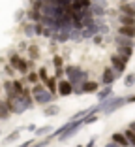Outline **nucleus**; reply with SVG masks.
Here are the masks:
<instances>
[{"mask_svg":"<svg viewBox=\"0 0 135 147\" xmlns=\"http://www.w3.org/2000/svg\"><path fill=\"white\" fill-rule=\"evenodd\" d=\"M64 74H66V78H68V81L71 83L73 89H79V87H83L88 81V72L83 70L81 66H66Z\"/></svg>","mask_w":135,"mask_h":147,"instance_id":"f257e3e1","label":"nucleus"},{"mask_svg":"<svg viewBox=\"0 0 135 147\" xmlns=\"http://www.w3.org/2000/svg\"><path fill=\"white\" fill-rule=\"evenodd\" d=\"M32 96H34L36 104H41V106H45V108L55 102V94H51V92L45 89V85H39V83L32 87Z\"/></svg>","mask_w":135,"mask_h":147,"instance_id":"f03ea898","label":"nucleus"},{"mask_svg":"<svg viewBox=\"0 0 135 147\" xmlns=\"http://www.w3.org/2000/svg\"><path fill=\"white\" fill-rule=\"evenodd\" d=\"M124 104H128L124 96H111L109 100H105V102H101V104H98V106H100V111H103L105 115H111V113L116 111L118 108H122Z\"/></svg>","mask_w":135,"mask_h":147,"instance_id":"7ed1b4c3","label":"nucleus"},{"mask_svg":"<svg viewBox=\"0 0 135 147\" xmlns=\"http://www.w3.org/2000/svg\"><path fill=\"white\" fill-rule=\"evenodd\" d=\"M9 66H11L13 70H17V72H21V74H28L30 72V66H32V62L30 61H25L19 53H9Z\"/></svg>","mask_w":135,"mask_h":147,"instance_id":"20e7f679","label":"nucleus"},{"mask_svg":"<svg viewBox=\"0 0 135 147\" xmlns=\"http://www.w3.org/2000/svg\"><path fill=\"white\" fill-rule=\"evenodd\" d=\"M83 126V121H68V130H66L62 136H58V142H66V140H70L71 136H75L81 130Z\"/></svg>","mask_w":135,"mask_h":147,"instance_id":"39448f33","label":"nucleus"},{"mask_svg":"<svg viewBox=\"0 0 135 147\" xmlns=\"http://www.w3.org/2000/svg\"><path fill=\"white\" fill-rule=\"evenodd\" d=\"M126 64H128V61L120 59L116 53H113V55H111V68L114 70V74H116V76H122V74L126 72Z\"/></svg>","mask_w":135,"mask_h":147,"instance_id":"423d86ee","label":"nucleus"},{"mask_svg":"<svg viewBox=\"0 0 135 147\" xmlns=\"http://www.w3.org/2000/svg\"><path fill=\"white\" fill-rule=\"evenodd\" d=\"M118 76L114 74V70L111 68V66H107V68L103 70V74H101V83H103L105 87H113L114 79H116Z\"/></svg>","mask_w":135,"mask_h":147,"instance_id":"0eeeda50","label":"nucleus"},{"mask_svg":"<svg viewBox=\"0 0 135 147\" xmlns=\"http://www.w3.org/2000/svg\"><path fill=\"white\" fill-rule=\"evenodd\" d=\"M118 11H120V15L135 17V2H120L118 4Z\"/></svg>","mask_w":135,"mask_h":147,"instance_id":"6e6552de","label":"nucleus"},{"mask_svg":"<svg viewBox=\"0 0 135 147\" xmlns=\"http://www.w3.org/2000/svg\"><path fill=\"white\" fill-rule=\"evenodd\" d=\"M105 2H92L90 6V13H92V17L94 19H101L105 15Z\"/></svg>","mask_w":135,"mask_h":147,"instance_id":"1a4fd4ad","label":"nucleus"},{"mask_svg":"<svg viewBox=\"0 0 135 147\" xmlns=\"http://www.w3.org/2000/svg\"><path fill=\"white\" fill-rule=\"evenodd\" d=\"M57 92L60 96H70V94H73V87H71V83L68 79H62V81H58Z\"/></svg>","mask_w":135,"mask_h":147,"instance_id":"9d476101","label":"nucleus"},{"mask_svg":"<svg viewBox=\"0 0 135 147\" xmlns=\"http://www.w3.org/2000/svg\"><path fill=\"white\" fill-rule=\"evenodd\" d=\"M114 43H116V47H128V49H133V40L130 38H124V36H114Z\"/></svg>","mask_w":135,"mask_h":147,"instance_id":"9b49d317","label":"nucleus"},{"mask_svg":"<svg viewBox=\"0 0 135 147\" xmlns=\"http://www.w3.org/2000/svg\"><path fill=\"white\" fill-rule=\"evenodd\" d=\"M111 142H114L116 145H120V147H130V143H128L124 132H114V134L111 136Z\"/></svg>","mask_w":135,"mask_h":147,"instance_id":"f8f14e48","label":"nucleus"},{"mask_svg":"<svg viewBox=\"0 0 135 147\" xmlns=\"http://www.w3.org/2000/svg\"><path fill=\"white\" fill-rule=\"evenodd\" d=\"M118 36H124V38H135V26H118Z\"/></svg>","mask_w":135,"mask_h":147,"instance_id":"ddd939ff","label":"nucleus"},{"mask_svg":"<svg viewBox=\"0 0 135 147\" xmlns=\"http://www.w3.org/2000/svg\"><path fill=\"white\" fill-rule=\"evenodd\" d=\"M113 96V87H103L101 91H98V98H100V104L105 102V100H109Z\"/></svg>","mask_w":135,"mask_h":147,"instance_id":"4468645a","label":"nucleus"},{"mask_svg":"<svg viewBox=\"0 0 135 147\" xmlns=\"http://www.w3.org/2000/svg\"><path fill=\"white\" fill-rule=\"evenodd\" d=\"M98 89H100V83L98 81H86L83 87H81L83 92H98Z\"/></svg>","mask_w":135,"mask_h":147,"instance_id":"2eb2a0df","label":"nucleus"},{"mask_svg":"<svg viewBox=\"0 0 135 147\" xmlns=\"http://www.w3.org/2000/svg\"><path fill=\"white\" fill-rule=\"evenodd\" d=\"M116 55L124 61H130L133 57V49H128V47H116Z\"/></svg>","mask_w":135,"mask_h":147,"instance_id":"dca6fc26","label":"nucleus"},{"mask_svg":"<svg viewBox=\"0 0 135 147\" xmlns=\"http://www.w3.org/2000/svg\"><path fill=\"white\" fill-rule=\"evenodd\" d=\"M19 136H21V128L13 130L11 134H8V136L4 138V142H2V143H4V145H8V143H13V142H17V140H19Z\"/></svg>","mask_w":135,"mask_h":147,"instance_id":"f3484780","label":"nucleus"},{"mask_svg":"<svg viewBox=\"0 0 135 147\" xmlns=\"http://www.w3.org/2000/svg\"><path fill=\"white\" fill-rule=\"evenodd\" d=\"M57 87H58V83H57V78H49L47 81H45V89H47L51 94H57Z\"/></svg>","mask_w":135,"mask_h":147,"instance_id":"a211bd4d","label":"nucleus"},{"mask_svg":"<svg viewBox=\"0 0 135 147\" xmlns=\"http://www.w3.org/2000/svg\"><path fill=\"white\" fill-rule=\"evenodd\" d=\"M118 23H120V26H135V17H128V15H118Z\"/></svg>","mask_w":135,"mask_h":147,"instance_id":"6ab92c4d","label":"nucleus"},{"mask_svg":"<svg viewBox=\"0 0 135 147\" xmlns=\"http://www.w3.org/2000/svg\"><path fill=\"white\" fill-rule=\"evenodd\" d=\"M53 132H55V128H53L51 125H45V126H41V128H38L34 134L36 136H51Z\"/></svg>","mask_w":135,"mask_h":147,"instance_id":"aec40b11","label":"nucleus"},{"mask_svg":"<svg viewBox=\"0 0 135 147\" xmlns=\"http://www.w3.org/2000/svg\"><path fill=\"white\" fill-rule=\"evenodd\" d=\"M58 111H60V108L55 106V104H51V106H47V108L43 109V115L45 117H55V115H58Z\"/></svg>","mask_w":135,"mask_h":147,"instance_id":"412c9836","label":"nucleus"},{"mask_svg":"<svg viewBox=\"0 0 135 147\" xmlns=\"http://www.w3.org/2000/svg\"><path fill=\"white\" fill-rule=\"evenodd\" d=\"M9 117V109L6 106V100H0V121H6Z\"/></svg>","mask_w":135,"mask_h":147,"instance_id":"4be33fe9","label":"nucleus"},{"mask_svg":"<svg viewBox=\"0 0 135 147\" xmlns=\"http://www.w3.org/2000/svg\"><path fill=\"white\" fill-rule=\"evenodd\" d=\"M53 38H55V42L64 43V42H68V40H70V32H68V30H60V32H57V34L53 36Z\"/></svg>","mask_w":135,"mask_h":147,"instance_id":"5701e85b","label":"nucleus"},{"mask_svg":"<svg viewBox=\"0 0 135 147\" xmlns=\"http://www.w3.org/2000/svg\"><path fill=\"white\" fill-rule=\"evenodd\" d=\"M25 36H26V38H32V36H36V25H34V23H28V25H25Z\"/></svg>","mask_w":135,"mask_h":147,"instance_id":"b1692460","label":"nucleus"},{"mask_svg":"<svg viewBox=\"0 0 135 147\" xmlns=\"http://www.w3.org/2000/svg\"><path fill=\"white\" fill-rule=\"evenodd\" d=\"M124 85H126V87H133L135 85V72L124 76Z\"/></svg>","mask_w":135,"mask_h":147,"instance_id":"393cba45","label":"nucleus"},{"mask_svg":"<svg viewBox=\"0 0 135 147\" xmlns=\"http://www.w3.org/2000/svg\"><path fill=\"white\" fill-rule=\"evenodd\" d=\"M28 55H30V62L36 61V59L39 57V47L38 45H30V47H28Z\"/></svg>","mask_w":135,"mask_h":147,"instance_id":"a878e982","label":"nucleus"},{"mask_svg":"<svg viewBox=\"0 0 135 147\" xmlns=\"http://www.w3.org/2000/svg\"><path fill=\"white\" fill-rule=\"evenodd\" d=\"M25 81L32 83V85H38V81H39V78H38V72H28V74H26V79H25Z\"/></svg>","mask_w":135,"mask_h":147,"instance_id":"bb28decb","label":"nucleus"},{"mask_svg":"<svg viewBox=\"0 0 135 147\" xmlns=\"http://www.w3.org/2000/svg\"><path fill=\"white\" fill-rule=\"evenodd\" d=\"M13 83V91H15V94L21 96L23 92H25V87H23V81H11Z\"/></svg>","mask_w":135,"mask_h":147,"instance_id":"cd10ccee","label":"nucleus"},{"mask_svg":"<svg viewBox=\"0 0 135 147\" xmlns=\"http://www.w3.org/2000/svg\"><path fill=\"white\" fill-rule=\"evenodd\" d=\"M53 64H55V70H57V72H58V70H64V68H62V57L60 55L53 57Z\"/></svg>","mask_w":135,"mask_h":147,"instance_id":"c85d7f7f","label":"nucleus"},{"mask_svg":"<svg viewBox=\"0 0 135 147\" xmlns=\"http://www.w3.org/2000/svg\"><path fill=\"white\" fill-rule=\"evenodd\" d=\"M38 78H39V81H47L49 79V76H47V68H43V66H41V68L38 70Z\"/></svg>","mask_w":135,"mask_h":147,"instance_id":"c756f323","label":"nucleus"},{"mask_svg":"<svg viewBox=\"0 0 135 147\" xmlns=\"http://www.w3.org/2000/svg\"><path fill=\"white\" fill-rule=\"evenodd\" d=\"M124 136H126L128 143H130L131 147H135V134H133V132H131V130H126V132H124Z\"/></svg>","mask_w":135,"mask_h":147,"instance_id":"7c9ffc66","label":"nucleus"},{"mask_svg":"<svg viewBox=\"0 0 135 147\" xmlns=\"http://www.w3.org/2000/svg\"><path fill=\"white\" fill-rule=\"evenodd\" d=\"M94 121H96V115H88V117L83 119V125H90V123H94Z\"/></svg>","mask_w":135,"mask_h":147,"instance_id":"2f4dec72","label":"nucleus"},{"mask_svg":"<svg viewBox=\"0 0 135 147\" xmlns=\"http://www.w3.org/2000/svg\"><path fill=\"white\" fill-rule=\"evenodd\" d=\"M34 145V142H32V140H26V142H23V143H19L17 147H32Z\"/></svg>","mask_w":135,"mask_h":147,"instance_id":"473e14b6","label":"nucleus"},{"mask_svg":"<svg viewBox=\"0 0 135 147\" xmlns=\"http://www.w3.org/2000/svg\"><path fill=\"white\" fill-rule=\"evenodd\" d=\"M23 17H25V11H23V9H19V11L15 13V19H17V21H21Z\"/></svg>","mask_w":135,"mask_h":147,"instance_id":"72a5a7b5","label":"nucleus"},{"mask_svg":"<svg viewBox=\"0 0 135 147\" xmlns=\"http://www.w3.org/2000/svg\"><path fill=\"white\" fill-rule=\"evenodd\" d=\"M86 147H96V138H92V140H90V142H88V143H86Z\"/></svg>","mask_w":135,"mask_h":147,"instance_id":"f704fd0d","label":"nucleus"},{"mask_svg":"<svg viewBox=\"0 0 135 147\" xmlns=\"http://www.w3.org/2000/svg\"><path fill=\"white\" fill-rule=\"evenodd\" d=\"M101 40H103V36H100V34L94 36V43H101Z\"/></svg>","mask_w":135,"mask_h":147,"instance_id":"c9c22d12","label":"nucleus"},{"mask_svg":"<svg viewBox=\"0 0 135 147\" xmlns=\"http://www.w3.org/2000/svg\"><path fill=\"white\" fill-rule=\"evenodd\" d=\"M26 130H30V132H36V130H38V126H36V125H28V126H26Z\"/></svg>","mask_w":135,"mask_h":147,"instance_id":"e433bc0d","label":"nucleus"},{"mask_svg":"<svg viewBox=\"0 0 135 147\" xmlns=\"http://www.w3.org/2000/svg\"><path fill=\"white\" fill-rule=\"evenodd\" d=\"M6 74H8V76H13V68H11V66H6Z\"/></svg>","mask_w":135,"mask_h":147,"instance_id":"4c0bfd02","label":"nucleus"},{"mask_svg":"<svg viewBox=\"0 0 135 147\" xmlns=\"http://www.w3.org/2000/svg\"><path fill=\"white\" fill-rule=\"evenodd\" d=\"M128 130H131V132L135 134V121H131V123H130V126H128Z\"/></svg>","mask_w":135,"mask_h":147,"instance_id":"58836bf2","label":"nucleus"},{"mask_svg":"<svg viewBox=\"0 0 135 147\" xmlns=\"http://www.w3.org/2000/svg\"><path fill=\"white\" fill-rule=\"evenodd\" d=\"M126 102H128V104H133V102H135V94H133V96H128Z\"/></svg>","mask_w":135,"mask_h":147,"instance_id":"ea45409f","label":"nucleus"},{"mask_svg":"<svg viewBox=\"0 0 135 147\" xmlns=\"http://www.w3.org/2000/svg\"><path fill=\"white\" fill-rule=\"evenodd\" d=\"M105 147H120V145H116L114 142H107V143H105Z\"/></svg>","mask_w":135,"mask_h":147,"instance_id":"a19ab883","label":"nucleus"},{"mask_svg":"<svg viewBox=\"0 0 135 147\" xmlns=\"http://www.w3.org/2000/svg\"><path fill=\"white\" fill-rule=\"evenodd\" d=\"M77 147H83V145H77Z\"/></svg>","mask_w":135,"mask_h":147,"instance_id":"79ce46f5","label":"nucleus"}]
</instances>
